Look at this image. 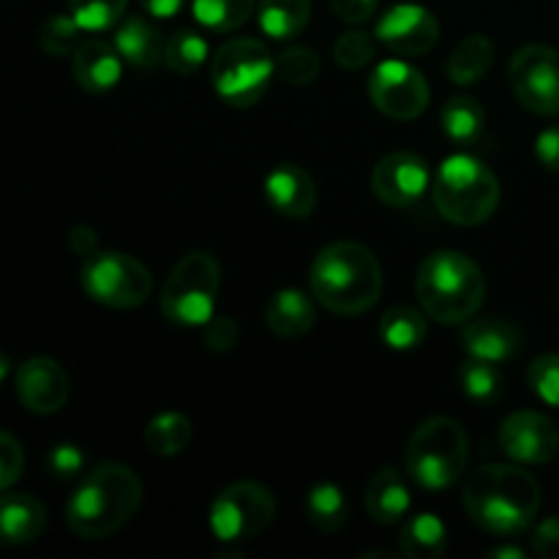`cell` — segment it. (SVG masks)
<instances>
[{
  "mask_svg": "<svg viewBox=\"0 0 559 559\" xmlns=\"http://www.w3.org/2000/svg\"><path fill=\"white\" fill-rule=\"evenodd\" d=\"M265 200L287 218H309L317 207V186L298 164H278L265 178Z\"/></svg>",
  "mask_w": 559,
  "mask_h": 559,
  "instance_id": "17",
  "label": "cell"
},
{
  "mask_svg": "<svg viewBox=\"0 0 559 559\" xmlns=\"http://www.w3.org/2000/svg\"><path fill=\"white\" fill-rule=\"evenodd\" d=\"M333 58L342 69L360 71L374 60V38L364 31H349L342 33L333 44Z\"/></svg>",
  "mask_w": 559,
  "mask_h": 559,
  "instance_id": "37",
  "label": "cell"
},
{
  "mask_svg": "<svg viewBox=\"0 0 559 559\" xmlns=\"http://www.w3.org/2000/svg\"><path fill=\"white\" fill-rule=\"evenodd\" d=\"M22 469H25V451L9 431H0V491L11 489L20 480Z\"/></svg>",
  "mask_w": 559,
  "mask_h": 559,
  "instance_id": "39",
  "label": "cell"
},
{
  "mask_svg": "<svg viewBox=\"0 0 559 559\" xmlns=\"http://www.w3.org/2000/svg\"><path fill=\"white\" fill-rule=\"evenodd\" d=\"M429 317L424 309H415V306L399 304L382 314L380 320V338L385 347L399 349V353H407V349L420 347L429 336Z\"/></svg>",
  "mask_w": 559,
  "mask_h": 559,
  "instance_id": "24",
  "label": "cell"
},
{
  "mask_svg": "<svg viewBox=\"0 0 559 559\" xmlns=\"http://www.w3.org/2000/svg\"><path fill=\"white\" fill-rule=\"evenodd\" d=\"M399 546L407 559H440L448 551V530L435 513H418L404 522Z\"/></svg>",
  "mask_w": 559,
  "mask_h": 559,
  "instance_id": "25",
  "label": "cell"
},
{
  "mask_svg": "<svg viewBox=\"0 0 559 559\" xmlns=\"http://www.w3.org/2000/svg\"><path fill=\"white\" fill-rule=\"evenodd\" d=\"M533 551L540 559H559V519L540 522L533 533Z\"/></svg>",
  "mask_w": 559,
  "mask_h": 559,
  "instance_id": "42",
  "label": "cell"
},
{
  "mask_svg": "<svg viewBox=\"0 0 559 559\" xmlns=\"http://www.w3.org/2000/svg\"><path fill=\"white\" fill-rule=\"evenodd\" d=\"M69 249L76 257H82V260H87V257H93L98 251V235L91 227H82L80 224V227H74L69 233Z\"/></svg>",
  "mask_w": 559,
  "mask_h": 559,
  "instance_id": "45",
  "label": "cell"
},
{
  "mask_svg": "<svg viewBox=\"0 0 559 559\" xmlns=\"http://www.w3.org/2000/svg\"><path fill=\"white\" fill-rule=\"evenodd\" d=\"M80 33L82 27L76 25V20L71 14H58L52 20L44 22L41 33H38V44L47 55L52 58H66V55H74V49L80 47Z\"/></svg>",
  "mask_w": 559,
  "mask_h": 559,
  "instance_id": "36",
  "label": "cell"
},
{
  "mask_svg": "<svg viewBox=\"0 0 559 559\" xmlns=\"http://www.w3.org/2000/svg\"><path fill=\"white\" fill-rule=\"evenodd\" d=\"M142 502V484L131 467L104 462L82 478L66 506L71 533L85 540H102L118 533Z\"/></svg>",
  "mask_w": 559,
  "mask_h": 559,
  "instance_id": "3",
  "label": "cell"
},
{
  "mask_svg": "<svg viewBox=\"0 0 559 559\" xmlns=\"http://www.w3.org/2000/svg\"><path fill=\"white\" fill-rule=\"evenodd\" d=\"M186 0H140L142 9L147 11L156 20H167V16H175L180 9H183Z\"/></svg>",
  "mask_w": 559,
  "mask_h": 559,
  "instance_id": "46",
  "label": "cell"
},
{
  "mask_svg": "<svg viewBox=\"0 0 559 559\" xmlns=\"http://www.w3.org/2000/svg\"><path fill=\"white\" fill-rule=\"evenodd\" d=\"M16 396L36 415H52L69 402V374L52 358H31L16 369Z\"/></svg>",
  "mask_w": 559,
  "mask_h": 559,
  "instance_id": "16",
  "label": "cell"
},
{
  "mask_svg": "<svg viewBox=\"0 0 559 559\" xmlns=\"http://www.w3.org/2000/svg\"><path fill=\"white\" fill-rule=\"evenodd\" d=\"M371 557H385V559H396L399 555H393V551H366V555H360V559H371Z\"/></svg>",
  "mask_w": 559,
  "mask_h": 559,
  "instance_id": "49",
  "label": "cell"
},
{
  "mask_svg": "<svg viewBox=\"0 0 559 559\" xmlns=\"http://www.w3.org/2000/svg\"><path fill=\"white\" fill-rule=\"evenodd\" d=\"M309 287L328 311L358 317L380 300L382 267L371 249L353 240H338L325 246L311 262Z\"/></svg>",
  "mask_w": 559,
  "mask_h": 559,
  "instance_id": "2",
  "label": "cell"
},
{
  "mask_svg": "<svg viewBox=\"0 0 559 559\" xmlns=\"http://www.w3.org/2000/svg\"><path fill=\"white\" fill-rule=\"evenodd\" d=\"M47 511L33 495L9 491L0 495V546H25L41 538Z\"/></svg>",
  "mask_w": 559,
  "mask_h": 559,
  "instance_id": "20",
  "label": "cell"
},
{
  "mask_svg": "<svg viewBox=\"0 0 559 559\" xmlns=\"http://www.w3.org/2000/svg\"><path fill=\"white\" fill-rule=\"evenodd\" d=\"M164 47L167 41L162 31L145 16H129L115 33V49L134 69H156L158 63H164Z\"/></svg>",
  "mask_w": 559,
  "mask_h": 559,
  "instance_id": "21",
  "label": "cell"
},
{
  "mask_svg": "<svg viewBox=\"0 0 559 559\" xmlns=\"http://www.w3.org/2000/svg\"><path fill=\"white\" fill-rule=\"evenodd\" d=\"M333 9V14L344 22H353V25H360V22H369L374 16L377 3L380 0H328Z\"/></svg>",
  "mask_w": 559,
  "mask_h": 559,
  "instance_id": "44",
  "label": "cell"
},
{
  "mask_svg": "<svg viewBox=\"0 0 559 559\" xmlns=\"http://www.w3.org/2000/svg\"><path fill=\"white\" fill-rule=\"evenodd\" d=\"M47 464L55 478H76L82 464H85V456H82V451L76 445H58L49 451Z\"/></svg>",
  "mask_w": 559,
  "mask_h": 559,
  "instance_id": "41",
  "label": "cell"
},
{
  "mask_svg": "<svg viewBox=\"0 0 559 559\" xmlns=\"http://www.w3.org/2000/svg\"><path fill=\"white\" fill-rule=\"evenodd\" d=\"M9 371H11V358H9V355L0 353V382H3L5 377H9Z\"/></svg>",
  "mask_w": 559,
  "mask_h": 559,
  "instance_id": "48",
  "label": "cell"
},
{
  "mask_svg": "<svg viewBox=\"0 0 559 559\" xmlns=\"http://www.w3.org/2000/svg\"><path fill=\"white\" fill-rule=\"evenodd\" d=\"M440 123L453 145L469 147L480 140L486 123V112L473 96H453L442 104Z\"/></svg>",
  "mask_w": 559,
  "mask_h": 559,
  "instance_id": "26",
  "label": "cell"
},
{
  "mask_svg": "<svg viewBox=\"0 0 559 559\" xmlns=\"http://www.w3.org/2000/svg\"><path fill=\"white\" fill-rule=\"evenodd\" d=\"M491 63H495V44L489 41V36L473 33L448 58V76L456 85H475L478 80H484Z\"/></svg>",
  "mask_w": 559,
  "mask_h": 559,
  "instance_id": "28",
  "label": "cell"
},
{
  "mask_svg": "<svg viewBox=\"0 0 559 559\" xmlns=\"http://www.w3.org/2000/svg\"><path fill=\"white\" fill-rule=\"evenodd\" d=\"M415 295L429 320L442 325H462L473 320L484 306V271L462 251H435L420 262Z\"/></svg>",
  "mask_w": 559,
  "mask_h": 559,
  "instance_id": "4",
  "label": "cell"
},
{
  "mask_svg": "<svg viewBox=\"0 0 559 559\" xmlns=\"http://www.w3.org/2000/svg\"><path fill=\"white\" fill-rule=\"evenodd\" d=\"M207 60V41L194 31H178L164 47V63L175 74H194Z\"/></svg>",
  "mask_w": 559,
  "mask_h": 559,
  "instance_id": "33",
  "label": "cell"
},
{
  "mask_svg": "<svg viewBox=\"0 0 559 559\" xmlns=\"http://www.w3.org/2000/svg\"><path fill=\"white\" fill-rule=\"evenodd\" d=\"M500 448L519 464H546L559 453V426L549 415L519 409L502 420Z\"/></svg>",
  "mask_w": 559,
  "mask_h": 559,
  "instance_id": "14",
  "label": "cell"
},
{
  "mask_svg": "<svg viewBox=\"0 0 559 559\" xmlns=\"http://www.w3.org/2000/svg\"><path fill=\"white\" fill-rule=\"evenodd\" d=\"M320 55L311 47H289L276 60V74L287 85H311L320 76Z\"/></svg>",
  "mask_w": 559,
  "mask_h": 559,
  "instance_id": "35",
  "label": "cell"
},
{
  "mask_svg": "<svg viewBox=\"0 0 559 559\" xmlns=\"http://www.w3.org/2000/svg\"><path fill=\"white\" fill-rule=\"evenodd\" d=\"M306 516L320 533H338L349 516V502L336 484H317L306 497Z\"/></svg>",
  "mask_w": 559,
  "mask_h": 559,
  "instance_id": "29",
  "label": "cell"
},
{
  "mask_svg": "<svg viewBox=\"0 0 559 559\" xmlns=\"http://www.w3.org/2000/svg\"><path fill=\"white\" fill-rule=\"evenodd\" d=\"M508 80L516 102L535 115H559V49L527 44L508 66Z\"/></svg>",
  "mask_w": 559,
  "mask_h": 559,
  "instance_id": "11",
  "label": "cell"
},
{
  "mask_svg": "<svg viewBox=\"0 0 559 559\" xmlns=\"http://www.w3.org/2000/svg\"><path fill=\"white\" fill-rule=\"evenodd\" d=\"M369 98L393 120H413L429 107V82L404 60H385L369 76Z\"/></svg>",
  "mask_w": 559,
  "mask_h": 559,
  "instance_id": "12",
  "label": "cell"
},
{
  "mask_svg": "<svg viewBox=\"0 0 559 559\" xmlns=\"http://www.w3.org/2000/svg\"><path fill=\"white\" fill-rule=\"evenodd\" d=\"M459 382L467 399L475 404H495L502 396V374L497 364L480 358H467L459 366Z\"/></svg>",
  "mask_w": 559,
  "mask_h": 559,
  "instance_id": "32",
  "label": "cell"
},
{
  "mask_svg": "<svg viewBox=\"0 0 559 559\" xmlns=\"http://www.w3.org/2000/svg\"><path fill=\"white\" fill-rule=\"evenodd\" d=\"M431 194L442 218L459 227H478L495 216L502 191L497 175L480 158L453 153L437 169Z\"/></svg>",
  "mask_w": 559,
  "mask_h": 559,
  "instance_id": "5",
  "label": "cell"
},
{
  "mask_svg": "<svg viewBox=\"0 0 559 559\" xmlns=\"http://www.w3.org/2000/svg\"><path fill=\"white\" fill-rule=\"evenodd\" d=\"M254 9L257 0H194L191 3L197 22L216 33L238 31L254 14Z\"/></svg>",
  "mask_w": 559,
  "mask_h": 559,
  "instance_id": "31",
  "label": "cell"
},
{
  "mask_svg": "<svg viewBox=\"0 0 559 559\" xmlns=\"http://www.w3.org/2000/svg\"><path fill=\"white\" fill-rule=\"evenodd\" d=\"M377 41L385 44L396 55L404 58H420V55L431 52L440 41V25H437L435 14L413 3L393 5L385 11L374 31Z\"/></svg>",
  "mask_w": 559,
  "mask_h": 559,
  "instance_id": "15",
  "label": "cell"
},
{
  "mask_svg": "<svg viewBox=\"0 0 559 559\" xmlns=\"http://www.w3.org/2000/svg\"><path fill=\"white\" fill-rule=\"evenodd\" d=\"M464 508L484 533L516 538L540 511L538 480L513 464H484L464 484Z\"/></svg>",
  "mask_w": 559,
  "mask_h": 559,
  "instance_id": "1",
  "label": "cell"
},
{
  "mask_svg": "<svg viewBox=\"0 0 559 559\" xmlns=\"http://www.w3.org/2000/svg\"><path fill=\"white\" fill-rule=\"evenodd\" d=\"M191 437H194V429H191L186 415L162 413L147 424L145 445L156 456H178V453H183L189 448Z\"/></svg>",
  "mask_w": 559,
  "mask_h": 559,
  "instance_id": "30",
  "label": "cell"
},
{
  "mask_svg": "<svg viewBox=\"0 0 559 559\" xmlns=\"http://www.w3.org/2000/svg\"><path fill=\"white\" fill-rule=\"evenodd\" d=\"M527 380L540 402L559 407V355L551 353L535 358L527 369Z\"/></svg>",
  "mask_w": 559,
  "mask_h": 559,
  "instance_id": "38",
  "label": "cell"
},
{
  "mask_svg": "<svg viewBox=\"0 0 559 559\" xmlns=\"http://www.w3.org/2000/svg\"><path fill=\"white\" fill-rule=\"evenodd\" d=\"M273 519H276V497L254 480H240L218 491L207 513L211 533L222 544L233 546L260 538Z\"/></svg>",
  "mask_w": 559,
  "mask_h": 559,
  "instance_id": "10",
  "label": "cell"
},
{
  "mask_svg": "<svg viewBox=\"0 0 559 559\" xmlns=\"http://www.w3.org/2000/svg\"><path fill=\"white\" fill-rule=\"evenodd\" d=\"M407 473L426 491H445L464 475L469 462V437L448 415L424 420L407 442Z\"/></svg>",
  "mask_w": 559,
  "mask_h": 559,
  "instance_id": "6",
  "label": "cell"
},
{
  "mask_svg": "<svg viewBox=\"0 0 559 559\" xmlns=\"http://www.w3.org/2000/svg\"><path fill=\"white\" fill-rule=\"evenodd\" d=\"M240 328L233 317H213L205 325V347L213 353H229L238 344Z\"/></svg>",
  "mask_w": 559,
  "mask_h": 559,
  "instance_id": "40",
  "label": "cell"
},
{
  "mask_svg": "<svg viewBox=\"0 0 559 559\" xmlns=\"http://www.w3.org/2000/svg\"><path fill=\"white\" fill-rule=\"evenodd\" d=\"M265 322L278 338H298L317 322V309L300 289H278L265 306Z\"/></svg>",
  "mask_w": 559,
  "mask_h": 559,
  "instance_id": "23",
  "label": "cell"
},
{
  "mask_svg": "<svg viewBox=\"0 0 559 559\" xmlns=\"http://www.w3.org/2000/svg\"><path fill=\"white\" fill-rule=\"evenodd\" d=\"M311 20V0H260V27L276 41L300 36Z\"/></svg>",
  "mask_w": 559,
  "mask_h": 559,
  "instance_id": "27",
  "label": "cell"
},
{
  "mask_svg": "<svg viewBox=\"0 0 559 559\" xmlns=\"http://www.w3.org/2000/svg\"><path fill=\"white\" fill-rule=\"evenodd\" d=\"M489 557H497V559H524V549H519V546H497V549L489 551Z\"/></svg>",
  "mask_w": 559,
  "mask_h": 559,
  "instance_id": "47",
  "label": "cell"
},
{
  "mask_svg": "<svg viewBox=\"0 0 559 559\" xmlns=\"http://www.w3.org/2000/svg\"><path fill=\"white\" fill-rule=\"evenodd\" d=\"M431 189V169L418 153H388L371 169V191L388 207H413Z\"/></svg>",
  "mask_w": 559,
  "mask_h": 559,
  "instance_id": "13",
  "label": "cell"
},
{
  "mask_svg": "<svg viewBox=\"0 0 559 559\" xmlns=\"http://www.w3.org/2000/svg\"><path fill=\"white\" fill-rule=\"evenodd\" d=\"M222 289V265L207 251L180 257L162 289V311L175 325H207Z\"/></svg>",
  "mask_w": 559,
  "mask_h": 559,
  "instance_id": "7",
  "label": "cell"
},
{
  "mask_svg": "<svg viewBox=\"0 0 559 559\" xmlns=\"http://www.w3.org/2000/svg\"><path fill=\"white\" fill-rule=\"evenodd\" d=\"M462 344L469 358L506 364V360L516 358L522 349V331L508 320L478 317V320H467L462 331Z\"/></svg>",
  "mask_w": 559,
  "mask_h": 559,
  "instance_id": "19",
  "label": "cell"
},
{
  "mask_svg": "<svg viewBox=\"0 0 559 559\" xmlns=\"http://www.w3.org/2000/svg\"><path fill=\"white\" fill-rule=\"evenodd\" d=\"M535 158L549 173H559V123L540 131L535 140Z\"/></svg>",
  "mask_w": 559,
  "mask_h": 559,
  "instance_id": "43",
  "label": "cell"
},
{
  "mask_svg": "<svg viewBox=\"0 0 559 559\" xmlns=\"http://www.w3.org/2000/svg\"><path fill=\"white\" fill-rule=\"evenodd\" d=\"M71 74H74L76 85L82 91L102 96L109 93L120 82L123 74V58L112 44L102 41V38H87L74 49L71 58Z\"/></svg>",
  "mask_w": 559,
  "mask_h": 559,
  "instance_id": "18",
  "label": "cell"
},
{
  "mask_svg": "<svg viewBox=\"0 0 559 559\" xmlns=\"http://www.w3.org/2000/svg\"><path fill=\"white\" fill-rule=\"evenodd\" d=\"M129 0H69V14L82 31H107L126 14Z\"/></svg>",
  "mask_w": 559,
  "mask_h": 559,
  "instance_id": "34",
  "label": "cell"
},
{
  "mask_svg": "<svg viewBox=\"0 0 559 559\" xmlns=\"http://www.w3.org/2000/svg\"><path fill=\"white\" fill-rule=\"evenodd\" d=\"M413 508L407 484L396 469L385 467L374 473L366 486V511L377 524H399Z\"/></svg>",
  "mask_w": 559,
  "mask_h": 559,
  "instance_id": "22",
  "label": "cell"
},
{
  "mask_svg": "<svg viewBox=\"0 0 559 559\" xmlns=\"http://www.w3.org/2000/svg\"><path fill=\"white\" fill-rule=\"evenodd\" d=\"M82 289L107 309H136L151 298L153 276L136 257L123 251H96L82 265Z\"/></svg>",
  "mask_w": 559,
  "mask_h": 559,
  "instance_id": "9",
  "label": "cell"
},
{
  "mask_svg": "<svg viewBox=\"0 0 559 559\" xmlns=\"http://www.w3.org/2000/svg\"><path fill=\"white\" fill-rule=\"evenodd\" d=\"M276 74L271 49L257 38H233L213 55V87L229 107H254Z\"/></svg>",
  "mask_w": 559,
  "mask_h": 559,
  "instance_id": "8",
  "label": "cell"
}]
</instances>
